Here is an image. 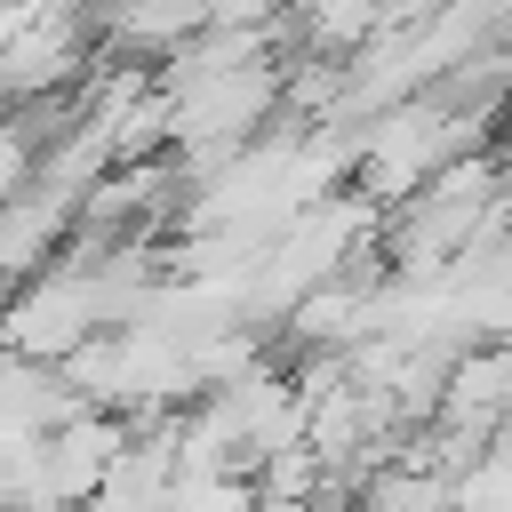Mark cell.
Masks as SVG:
<instances>
[{
    "label": "cell",
    "instance_id": "5b68a950",
    "mask_svg": "<svg viewBox=\"0 0 512 512\" xmlns=\"http://www.w3.org/2000/svg\"><path fill=\"white\" fill-rule=\"evenodd\" d=\"M288 24L312 56H360L384 32V0H288Z\"/></svg>",
    "mask_w": 512,
    "mask_h": 512
},
{
    "label": "cell",
    "instance_id": "6da1fadb",
    "mask_svg": "<svg viewBox=\"0 0 512 512\" xmlns=\"http://www.w3.org/2000/svg\"><path fill=\"white\" fill-rule=\"evenodd\" d=\"M96 328L104 320H96V288H88L80 264H48V272H32V280H16L0 296V344L24 352V360H40V368H56Z\"/></svg>",
    "mask_w": 512,
    "mask_h": 512
},
{
    "label": "cell",
    "instance_id": "7a4b0ae2",
    "mask_svg": "<svg viewBox=\"0 0 512 512\" xmlns=\"http://www.w3.org/2000/svg\"><path fill=\"white\" fill-rule=\"evenodd\" d=\"M432 424H456V432H480V440H496L512 424V336H472V344L448 352Z\"/></svg>",
    "mask_w": 512,
    "mask_h": 512
},
{
    "label": "cell",
    "instance_id": "277c9868",
    "mask_svg": "<svg viewBox=\"0 0 512 512\" xmlns=\"http://www.w3.org/2000/svg\"><path fill=\"white\" fill-rule=\"evenodd\" d=\"M344 512H456V496H448V480L432 472V464H416V456H376L360 480H352V496H344Z\"/></svg>",
    "mask_w": 512,
    "mask_h": 512
},
{
    "label": "cell",
    "instance_id": "3957f363",
    "mask_svg": "<svg viewBox=\"0 0 512 512\" xmlns=\"http://www.w3.org/2000/svg\"><path fill=\"white\" fill-rule=\"evenodd\" d=\"M80 32H72V16H32L8 48H0V104H40V96H56L72 72H80Z\"/></svg>",
    "mask_w": 512,
    "mask_h": 512
},
{
    "label": "cell",
    "instance_id": "8992f818",
    "mask_svg": "<svg viewBox=\"0 0 512 512\" xmlns=\"http://www.w3.org/2000/svg\"><path fill=\"white\" fill-rule=\"evenodd\" d=\"M32 176H40V136H32V128H16V120H0V208H8V200H24V192H32Z\"/></svg>",
    "mask_w": 512,
    "mask_h": 512
}]
</instances>
